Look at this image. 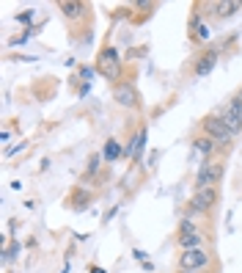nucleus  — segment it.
<instances>
[{
	"instance_id": "nucleus-1",
	"label": "nucleus",
	"mask_w": 242,
	"mask_h": 273,
	"mask_svg": "<svg viewBox=\"0 0 242 273\" xmlns=\"http://www.w3.org/2000/svg\"><path fill=\"white\" fill-rule=\"evenodd\" d=\"M97 72L108 80H116L121 78V61H119V53L113 47H105L97 58Z\"/></svg>"
},
{
	"instance_id": "nucleus-2",
	"label": "nucleus",
	"mask_w": 242,
	"mask_h": 273,
	"mask_svg": "<svg viewBox=\"0 0 242 273\" xmlns=\"http://www.w3.org/2000/svg\"><path fill=\"white\" fill-rule=\"evenodd\" d=\"M176 243L182 246V251H190V248H204V237H201V229H198L193 221H182L179 224V235H176Z\"/></svg>"
},
{
	"instance_id": "nucleus-3",
	"label": "nucleus",
	"mask_w": 242,
	"mask_h": 273,
	"mask_svg": "<svg viewBox=\"0 0 242 273\" xmlns=\"http://www.w3.org/2000/svg\"><path fill=\"white\" fill-rule=\"evenodd\" d=\"M209 254L204 248H190V251H182L179 254V270H193V273H201L204 268H209Z\"/></svg>"
},
{
	"instance_id": "nucleus-4",
	"label": "nucleus",
	"mask_w": 242,
	"mask_h": 273,
	"mask_svg": "<svg viewBox=\"0 0 242 273\" xmlns=\"http://www.w3.org/2000/svg\"><path fill=\"white\" fill-rule=\"evenodd\" d=\"M204 132L212 138L215 144H228L234 138V132L228 130L226 124H223V119L220 116H206L204 119Z\"/></svg>"
},
{
	"instance_id": "nucleus-5",
	"label": "nucleus",
	"mask_w": 242,
	"mask_h": 273,
	"mask_svg": "<svg viewBox=\"0 0 242 273\" xmlns=\"http://www.w3.org/2000/svg\"><path fill=\"white\" fill-rule=\"evenodd\" d=\"M220 174H223L220 163L204 160L201 168H198V174H196V185H198V188H215V185H217V179H220Z\"/></svg>"
},
{
	"instance_id": "nucleus-6",
	"label": "nucleus",
	"mask_w": 242,
	"mask_h": 273,
	"mask_svg": "<svg viewBox=\"0 0 242 273\" xmlns=\"http://www.w3.org/2000/svg\"><path fill=\"white\" fill-rule=\"evenodd\" d=\"M217 201V193H215V188H198L196 190V196L190 199V210H196V213H206L212 204Z\"/></svg>"
},
{
	"instance_id": "nucleus-7",
	"label": "nucleus",
	"mask_w": 242,
	"mask_h": 273,
	"mask_svg": "<svg viewBox=\"0 0 242 273\" xmlns=\"http://www.w3.org/2000/svg\"><path fill=\"white\" fill-rule=\"evenodd\" d=\"M113 97H116V102L124 105V108H135V105H138V94H135V89L129 83H119V86H116Z\"/></svg>"
},
{
	"instance_id": "nucleus-8",
	"label": "nucleus",
	"mask_w": 242,
	"mask_h": 273,
	"mask_svg": "<svg viewBox=\"0 0 242 273\" xmlns=\"http://www.w3.org/2000/svg\"><path fill=\"white\" fill-rule=\"evenodd\" d=\"M215 63H217V50H206V53L198 58V63H196V75H198V78L209 75L212 69H215Z\"/></svg>"
},
{
	"instance_id": "nucleus-9",
	"label": "nucleus",
	"mask_w": 242,
	"mask_h": 273,
	"mask_svg": "<svg viewBox=\"0 0 242 273\" xmlns=\"http://www.w3.org/2000/svg\"><path fill=\"white\" fill-rule=\"evenodd\" d=\"M143 147H146V130H138V135H135L132 141L124 147V155L135 160V158H140V155H143Z\"/></svg>"
},
{
	"instance_id": "nucleus-10",
	"label": "nucleus",
	"mask_w": 242,
	"mask_h": 273,
	"mask_svg": "<svg viewBox=\"0 0 242 273\" xmlns=\"http://www.w3.org/2000/svg\"><path fill=\"white\" fill-rule=\"evenodd\" d=\"M61 11H63L66 20H80V17L86 14V3H77V0H63Z\"/></svg>"
},
{
	"instance_id": "nucleus-11",
	"label": "nucleus",
	"mask_w": 242,
	"mask_h": 273,
	"mask_svg": "<svg viewBox=\"0 0 242 273\" xmlns=\"http://www.w3.org/2000/svg\"><path fill=\"white\" fill-rule=\"evenodd\" d=\"M220 119H223V124H226L228 130L234 132V135H237V132H242V119H239V116H234L231 110H223Z\"/></svg>"
},
{
	"instance_id": "nucleus-12",
	"label": "nucleus",
	"mask_w": 242,
	"mask_h": 273,
	"mask_svg": "<svg viewBox=\"0 0 242 273\" xmlns=\"http://www.w3.org/2000/svg\"><path fill=\"white\" fill-rule=\"evenodd\" d=\"M121 155H124V149L119 147V141H113V138H110V141L102 147V158L105 160H119Z\"/></svg>"
},
{
	"instance_id": "nucleus-13",
	"label": "nucleus",
	"mask_w": 242,
	"mask_h": 273,
	"mask_svg": "<svg viewBox=\"0 0 242 273\" xmlns=\"http://www.w3.org/2000/svg\"><path fill=\"white\" fill-rule=\"evenodd\" d=\"M239 0H228V3H217V11H215V14L217 17H231L234 14V11H239Z\"/></svg>"
},
{
	"instance_id": "nucleus-14",
	"label": "nucleus",
	"mask_w": 242,
	"mask_h": 273,
	"mask_svg": "<svg viewBox=\"0 0 242 273\" xmlns=\"http://www.w3.org/2000/svg\"><path fill=\"white\" fill-rule=\"evenodd\" d=\"M196 149L204 155V158H209V155L215 152V141H212L209 135H204V138H196Z\"/></svg>"
},
{
	"instance_id": "nucleus-15",
	"label": "nucleus",
	"mask_w": 242,
	"mask_h": 273,
	"mask_svg": "<svg viewBox=\"0 0 242 273\" xmlns=\"http://www.w3.org/2000/svg\"><path fill=\"white\" fill-rule=\"evenodd\" d=\"M102 155H91V160H88V174H97L99 171V163H102Z\"/></svg>"
},
{
	"instance_id": "nucleus-16",
	"label": "nucleus",
	"mask_w": 242,
	"mask_h": 273,
	"mask_svg": "<svg viewBox=\"0 0 242 273\" xmlns=\"http://www.w3.org/2000/svg\"><path fill=\"white\" fill-rule=\"evenodd\" d=\"M226 110H231L234 116H239V119H242V100H239V97H237V100H231V102H228V108H226Z\"/></svg>"
},
{
	"instance_id": "nucleus-17",
	"label": "nucleus",
	"mask_w": 242,
	"mask_h": 273,
	"mask_svg": "<svg viewBox=\"0 0 242 273\" xmlns=\"http://www.w3.org/2000/svg\"><path fill=\"white\" fill-rule=\"evenodd\" d=\"M83 201H88V193H83V190H77V193H74V199H72V204H74V207H80Z\"/></svg>"
},
{
	"instance_id": "nucleus-18",
	"label": "nucleus",
	"mask_w": 242,
	"mask_h": 273,
	"mask_svg": "<svg viewBox=\"0 0 242 273\" xmlns=\"http://www.w3.org/2000/svg\"><path fill=\"white\" fill-rule=\"evenodd\" d=\"M196 36L201 39V42H206V39H209L212 33H209V28H206V25H198V33H196Z\"/></svg>"
},
{
	"instance_id": "nucleus-19",
	"label": "nucleus",
	"mask_w": 242,
	"mask_h": 273,
	"mask_svg": "<svg viewBox=\"0 0 242 273\" xmlns=\"http://www.w3.org/2000/svg\"><path fill=\"white\" fill-rule=\"evenodd\" d=\"M17 251H20V246H11L9 251H6V257H3V259H6V262H11V259L17 257Z\"/></svg>"
},
{
	"instance_id": "nucleus-20",
	"label": "nucleus",
	"mask_w": 242,
	"mask_h": 273,
	"mask_svg": "<svg viewBox=\"0 0 242 273\" xmlns=\"http://www.w3.org/2000/svg\"><path fill=\"white\" fill-rule=\"evenodd\" d=\"M91 75H94V69H88V66H83V69H80V78L86 80V83L91 80Z\"/></svg>"
},
{
	"instance_id": "nucleus-21",
	"label": "nucleus",
	"mask_w": 242,
	"mask_h": 273,
	"mask_svg": "<svg viewBox=\"0 0 242 273\" xmlns=\"http://www.w3.org/2000/svg\"><path fill=\"white\" fill-rule=\"evenodd\" d=\"M132 257H135V259H140V262H146V251H140V248H135Z\"/></svg>"
},
{
	"instance_id": "nucleus-22",
	"label": "nucleus",
	"mask_w": 242,
	"mask_h": 273,
	"mask_svg": "<svg viewBox=\"0 0 242 273\" xmlns=\"http://www.w3.org/2000/svg\"><path fill=\"white\" fill-rule=\"evenodd\" d=\"M22 149H25V144H20V147H11L6 155H17V152H22Z\"/></svg>"
},
{
	"instance_id": "nucleus-23",
	"label": "nucleus",
	"mask_w": 242,
	"mask_h": 273,
	"mask_svg": "<svg viewBox=\"0 0 242 273\" xmlns=\"http://www.w3.org/2000/svg\"><path fill=\"white\" fill-rule=\"evenodd\" d=\"M91 273H105V270H102V268H94V270H91Z\"/></svg>"
},
{
	"instance_id": "nucleus-24",
	"label": "nucleus",
	"mask_w": 242,
	"mask_h": 273,
	"mask_svg": "<svg viewBox=\"0 0 242 273\" xmlns=\"http://www.w3.org/2000/svg\"><path fill=\"white\" fill-rule=\"evenodd\" d=\"M179 273H193V270H179Z\"/></svg>"
},
{
	"instance_id": "nucleus-25",
	"label": "nucleus",
	"mask_w": 242,
	"mask_h": 273,
	"mask_svg": "<svg viewBox=\"0 0 242 273\" xmlns=\"http://www.w3.org/2000/svg\"><path fill=\"white\" fill-rule=\"evenodd\" d=\"M239 100H242V91H239Z\"/></svg>"
}]
</instances>
